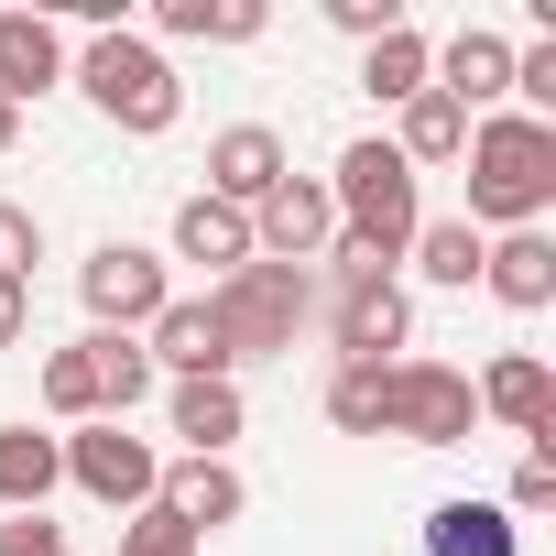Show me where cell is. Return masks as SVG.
<instances>
[{
    "label": "cell",
    "mask_w": 556,
    "mask_h": 556,
    "mask_svg": "<svg viewBox=\"0 0 556 556\" xmlns=\"http://www.w3.org/2000/svg\"><path fill=\"white\" fill-rule=\"evenodd\" d=\"M262 0H153V34L175 45H262Z\"/></svg>",
    "instance_id": "ffe728a7"
},
{
    "label": "cell",
    "mask_w": 556,
    "mask_h": 556,
    "mask_svg": "<svg viewBox=\"0 0 556 556\" xmlns=\"http://www.w3.org/2000/svg\"><path fill=\"white\" fill-rule=\"evenodd\" d=\"M55 458H66V480L99 502V513H142L153 502V480H164V458H153V437H131V426H66L55 437Z\"/></svg>",
    "instance_id": "52a82bcc"
},
{
    "label": "cell",
    "mask_w": 556,
    "mask_h": 556,
    "mask_svg": "<svg viewBox=\"0 0 556 556\" xmlns=\"http://www.w3.org/2000/svg\"><path fill=\"white\" fill-rule=\"evenodd\" d=\"M34 262H45V218L23 197H0V285H34Z\"/></svg>",
    "instance_id": "83f0119b"
},
{
    "label": "cell",
    "mask_w": 556,
    "mask_h": 556,
    "mask_svg": "<svg viewBox=\"0 0 556 556\" xmlns=\"http://www.w3.org/2000/svg\"><path fill=\"white\" fill-rule=\"evenodd\" d=\"M34 88H66V34L45 12H0V99H34Z\"/></svg>",
    "instance_id": "2e32d148"
},
{
    "label": "cell",
    "mask_w": 556,
    "mask_h": 556,
    "mask_svg": "<svg viewBox=\"0 0 556 556\" xmlns=\"http://www.w3.org/2000/svg\"><path fill=\"white\" fill-rule=\"evenodd\" d=\"M426 556H523V523L502 502H437L426 513Z\"/></svg>",
    "instance_id": "d6986e66"
},
{
    "label": "cell",
    "mask_w": 556,
    "mask_h": 556,
    "mask_svg": "<svg viewBox=\"0 0 556 556\" xmlns=\"http://www.w3.org/2000/svg\"><path fill=\"white\" fill-rule=\"evenodd\" d=\"M23 328H34V285H0V350H23Z\"/></svg>",
    "instance_id": "d6a6232c"
},
{
    "label": "cell",
    "mask_w": 556,
    "mask_h": 556,
    "mask_svg": "<svg viewBox=\"0 0 556 556\" xmlns=\"http://www.w3.org/2000/svg\"><path fill=\"white\" fill-rule=\"evenodd\" d=\"M382 382H393V361L371 371V361H339L328 371V426L339 437H382Z\"/></svg>",
    "instance_id": "484cf974"
},
{
    "label": "cell",
    "mask_w": 556,
    "mask_h": 556,
    "mask_svg": "<svg viewBox=\"0 0 556 556\" xmlns=\"http://www.w3.org/2000/svg\"><path fill=\"white\" fill-rule=\"evenodd\" d=\"M480 251H491V240H480V229H469V218H426V229H415V251H404V262H415V273H426V285H447V295H469V285H480Z\"/></svg>",
    "instance_id": "cb8c5ba5"
},
{
    "label": "cell",
    "mask_w": 556,
    "mask_h": 556,
    "mask_svg": "<svg viewBox=\"0 0 556 556\" xmlns=\"http://www.w3.org/2000/svg\"><path fill=\"white\" fill-rule=\"evenodd\" d=\"M153 513H175V523L207 545L218 523H240V513H251V480H240L229 458H164V480H153Z\"/></svg>",
    "instance_id": "8fae6325"
},
{
    "label": "cell",
    "mask_w": 556,
    "mask_h": 556,
    "mask_svg": "<svg viewBox=\"0 0 556 556\" xmlns=\"http://www.w3.org/2000/svg\"><path fill=\"white\" fill-rule=\"evenodd\" d=\"M121 556H197V534H186L175 513L142 502V513H121Z\"/></svg>",
    "instance_id": "f546056e"
},
{
    "label": "cell",
    "mask_w": 556,
    "mask_h": 556,
    "mask_svg": "<svg viewBox=\"0 0 556 556\" xmlns=\"http://www.w3.org/2000/svg\"><path fill=\"white\" fill-rule=\"evenodd\" d=\"M328 240H339V207H328V175H285L262 207H251V262H328Z\"/></svg>",
    "instance_id": "ba28073f"
},
{
    "label": "cell",
    "mask_w": 556,
    "mask_h": 556,
    "mask_svg": "<svg viewBox=\"0 0 556 556\" xmlns=\"http://www.w3.org/2000/svg\"><path fill=\"white\" fill-rule=\"evenodd\" d=\"M55 480H66L55 437H34V426H0V513H45V502H55Z\"/></svg>",
    "instance_id": "7402d4cb"
},
{
    "label": "cell",
    "mask_w": 556,
    "mask_h": 556,
    "mask_svg": "<svg viewBox=\"0 0 556 556\" xmlns=\"http://www.w3.org/2000/svg\"><path fill=\"white\" fill-rule=\"evenodd\" d=\"M545 502H556V426H545V437H523V469H513L502 513H545Z\"/></svg>",
    "instance_id": "f1b7e54d"
},
{
    "label": "cell",
    "mask_w": 556,
    "mask_h": 556,
    "mask_svg": "<svg viewBox=\"0 0 556 556\" xmlns=\"http://www.w3.org/2000/svg\"><path fill=\"white\" fill-rule=\"evenodd\" d=\"M175 262L240 273V262H251V218H240V207H218V197H186V207H175Z\"/></svg>",
    "instance_id": "44dd1931"
},
{
    "label": "cell",
    "mask_w": 556,
    "mask_h": 556,
    "mask_svg": "<svg viewBox=\"0 0 556 556\" xmlns=\"http://www.w3.org/2000/svg\"><path fill=\"white\" fill-rule=\"evenodd\" d=\"M164 415H175V437H186V458H229V437L251 426V404H240V382H175V393H164Z\"/></svg>",
    "instance_id": "e0dca14e"
},
{
    "label": "cell",
    "mask_w": 556,
    "mask_h": 556,
    "mask_svg": "<svg viewBox=\"0 0 556 556\" xmlns=\"http://www.w3.org/2000/svg\"><path fill=\"white\" fill-rule=\"evenodd\" d=\"M437 99H458V110H491V99H513V45L491 34V23H458L447 45H437V77H426Z\"/></svg>",
    "instance_id": "4fadbf2b"
},
{
    "label": "cell",
    "mask_w": 556,
    "mask_h": 556,
    "mask_svg": "<svg viewBox=\"0 0 556 556\" xmlns=\"http://www.w3.org/2000/svg\"><path fill=\"white\" fill-rule=\"evenodd\" d=\"M469 426H480V393H469L458 361H393L382 437H404V447H469Z\"/></svg>",
    "instance_id": "5b68a950"
},
{
    "label": "cell",
    "mask_w": 556,
    "mask_h": 556,
    "mask_svg": "<svg viewBox=\"0 0 556 556\" xmlns=\"http://www.w3.org/2000/svg\"><path fill=\"white\" fill-rule=\"evenodd\" d=\"M426 77H437V45H426L415 23H404V34H382V45H361V88H371V99H393V110H404Z\"/></svg>",
    "instance_id": "d4e9b609"
},
{
    "label": "cell",
    "mask_w": 556,
    "mask_h": 556,
    "mask_svg": "<svg viewBox=\"0 0 556 556\" xmlns=\"http://www.w3.org/2000/svg\"><path fill=\"white\" fill-rule=\"evenodd\" d=\"M77 350H88V382H99V415H110V426H131V404H142V393L164 382V371H153V350H142V339H110V328H88Z\"/></svg>",
    "instance_id": "ac0fdd59"
},
{
    "label": "cell",
    "mask_w": 556,
    "mask_h": 556,
    "mask_svg": "<svg viewBox=\"0 0 556 556\" xmlns=\"http://www.w3.org/2000/svg\"><path fill=\"white\" fill-rule=\"evenodd\" d=\"M393 153H404L415 175H426V164H458V153H469V110H458V99H437V88H415V99H404Z\"/></svg>",
    "instance_id": "603a6c76"
},
{
    "label": "cell",
    "mask_w": 556,
    "mask_h": 556,
    "mask_svg": "<svg viewBox=\"0 0 556 556\" xmlns=\"http://www.w3.org/2000/svg\"><path fill=\"white\" fill-rule=\"evenodd\" d=\"M328 339H339V361H393L404 339H415V295L393 285V273H382V285H339L328 295Z\"/></svg>",
    "instance_id": "30bf717a"
},
{
    "label": "cell",
    "mask_w": 556,
    "mask_h": 556,
    "mask_svg": "<svg viewBox=\"0 0 556 556\" xmlns=\"http://www.w3.org/2000/svg\"><path fill=\"white\" fill-rule=\"evenodd\" d=\"M77 295H88V328H110V339H142V328L175 306L164 251H142V240H99V251L77 262Z\"/></svg>",
    "instance_id": "8992f818"
},
{
    "label": "cell",
    "mask_w": 556,
    "mask_h": 556,
    "mask_svg": "<svg viewBox=\"0 0 556 556\" xmlns=\"http://www.w3.org/2000/svg\"><path fill=\"white\" fill-rule=\"evenodd\" d=\"M469 393H480V415H502L513 437H545V426H556V371H545L534 350H502Z\"/></svg>",
    "instance_id": "9a60e30c"
},
{
    "label": "cell",
    "mask_w": 556,
    "mask_h": 556,
    "mask_svg": "<svg viewBox=\"0 0 556 556\" xmlns=\"http://www.w3.org/2000/svg\"><path fill=\"white\" fill-rule=\"evenodd\" d=\"M480 285H491L513 317H545V306H556V240H545V229H502V240L480 251Z\"/></svg>",
    "instance_id": "5bb4252c"
},
{
    "label": "cell",
    "mask_w": 556,
    "mask_h": 556,
    "mask_svg": "<svg viewBox=\"0 0 556 556\" xmlns=\"http://www.w3.org/2000/svg\"><path fill=\"white\" fill-rule=\"evenodd\" d=\"M45 415H55V426H99V382H88V350H45Z\"/></svg>",
    "instance_id": "4316f807"
},
{
    "label": "cell",
    "mask_w": 556,
    "mask_h": 556,
    "mask_svg": "<svg viewBox=\"0 0 556 556\" xmlns=\"http://www.w3.org/2000/svg\"><path fill=\"white\" fill-rule=\"evenodd\" d=\"M469 229L502 240V229H534L556 207V121H523V110H480L469 121Z\"/></svg>",
    "instance_id": "7a4b0ae2"
},
{
    "label": "cell",
    "mask_w": 556,
    "mask_h": 556,
    "mask_svg": "<svg viewBox=\"0 0 556 556\" xmlns=\"http://www.w3.org/2000/svg\"><path fill=\"white\" fill-rule=\"evenodd\" d=\"M142 350H153V371H175V382H240V361H229L207 295H175V306L142 328Z\"/></svg>",
    "instance_id": "7c38bea8"
},
{
    "label": "cell",
    "mask_w": 556,
    "mask_h": 556,
    "mask_svg": "<svg viewBox=\"0 0 556 556\" xmlns=\"http://www.w3.org/2000/svg\"><path fill=\"white\" fill-rule=\"evenodd\" d=\"M328 207H339V240H328V273H339V285H382V273L415 251V229H426L415 164H404L382 131L339 153V175H328Z\"/></svg>",
    "instance_id": "6da1fadb"
},
{
    "label": "cell",
    "mask_w": 556,
    "mask_h": 556,
    "mask_svg": "<svg viewBox=\"0 0 556 556\" xmlns=\"http://www.w3.org/2000/svg\"><path fill=\"white\" fill-rule=\"evenodd\" d=\"M88 99H99V121H121L131 142H153V131H175L186 121V88H175V66H164V45H142L131 23L121 34H88V55L66 66Z\"/></svg>",
    "instance_id": "277c9868"
},
{
    "label": "cell",
    "mask_w": 556,
    "mask_h": 556,
    "mask_svg": "<svg viewBox=\"0 0 556 556\" xmlns=\"http://www.w3.org/2000/svg\"><path fill=\"white\" fill-rule=\"evenodd\" d=\"M207 317L229 339V361H295V339L317 328V273L295 262H240L207 285Z\"/></svg>",
    "instance_id": "3957f363"
},
{
    "label": "cell",
    "mask_w": 556,
    "mask_h": 556,
    "mask_svg": "<svg viewBox=\"0 0 556 556\" xmlns=\"http://www.w3.org/2000/svg\"><path fill=\"white\" fill-rule=\"evenodd\" d=\"M285 175H295L285 131H273V121H229V131L207 142V186H197V197H218V207H240V218H251Z\"/></svg>",
    "instance_id": "9c48e42d"
},
{
    "label": "cell",
    "mask_w": 556,
    "mask_h": 556,
    "mask_svg": "<svg viewBox=\"0 0 556 556\" xmlns=\"http://www.w3.org/2000/svg\"><path fill=\"white\" fill-rule=\"evenodd\" d=\"M12 142H23V110H12V99H0V153H12Z\"/></svg>",
    "instance_id": "836d02e7"
},
{
    "label": "cell",
    "mask_w": 556,
    "mask_h": 556,
    "mask_svg": "<svg viewBox=\"0 0 556 556\" xmlns=\"http://www.w3.org/2000/svg\"><path fill=\"white\" fill-rule=\"evenodd\" d=\"M0 556H66V523L55 513H12L0 523Z\"/></svg>",
    "instance_id": "1f68e13d"
},
{
    "label": "cell",
    "mask_w": 556,
    "mask_h": 556,
    "mask_svg": "<svg viewBox=\"0 0 556 556\" xmlns=\"http://www.w3.org/2000/svg\"><path fill=\"white\" fill-rule=\"evenodd\" d=\"M328 23L361 34V45H382V34H404V0H328Z\"/></svg>",
    "instance_id": "4dcf8cb0"
}]
</instances>
